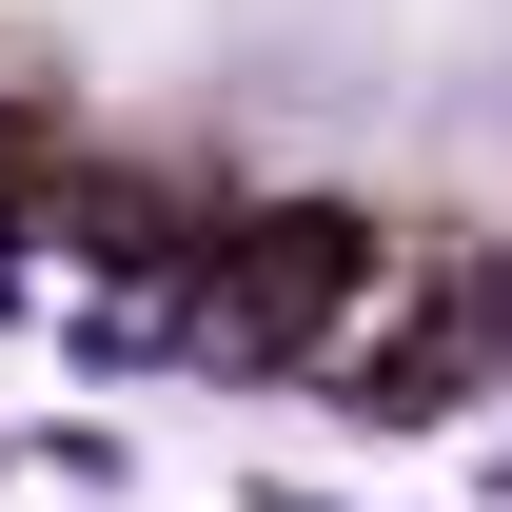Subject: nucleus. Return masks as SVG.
<instances>
[{"label": "nucleus", "mask_w": 512, "mask_h": 512, "mask_svg": "<svg viewBox=\"0 0 512 512\" xmlns=\"http://www.w3.org/2000/svg\"><path fill=\"white\" fill-rule=\"evenodd\" d=\"M375 296V237L335 217V197H256V217H217V237L178 256V335L197 355H335V316Z\"/></svg>", "instance_id": "obj_1"}, {"label": "nucleus", "mask_w": 512, "mask_h": 512, "mask_svg": "<svg viewBox=\"0 0 512 512\" xmlns=\"http://www.w3.org/2000/svg\"><path fill=\"white\" fill-rule=\"evenodd\" d=\"M493 355H512V276L493 256H414V276L355 296L335 394H355V414H453V394H493Z\"/></svg>", "instance_id": "obj_2"}]
</instances>
